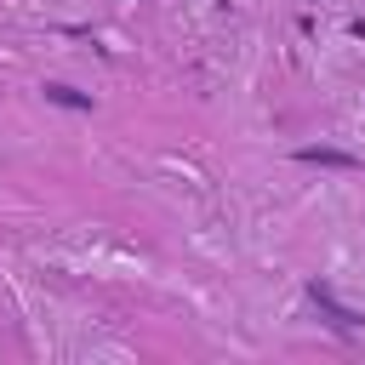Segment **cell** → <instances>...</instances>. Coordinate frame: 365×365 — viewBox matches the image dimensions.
<instances>
[{"label": "cell", "instance_id": "3957f363", "mask_svg": "<svg viewBox=\"0 0 365 365\" xmlns=\"http://www.w3.org/2000/svg\"><path fill=\"white\" fill-rule=\"evenodd\" d=\"M46 97H51V103H63V108H86V97H80L74 86H46Z\"/></svg>", "mask_w": 365, "mask_h": 365}, {"label": "cell", "instance_id": "7a4b0ae2", "mask_svg": "<svg viewBox=\"0 0 365 365\" xmlns=\"http://www.w3.org/2000/svg\"><path fill=\"white\" fill-rule=\"evenodd\" d=\"M308 297H314V302L331 314V325H336V331H354V325H359V314H354V308H342V302H336L325 285H308Z\"/></svg>", "mask_w": 365, "mask_h": 365}, {"label": "cell", "instance_id": "6da1fadb", "mask_svg": "<svg viewBox=\"0 0 365 365\" xmlns=\"http://www.w3.org/2000/svg\"><path fill=\"white\" fill-rule=\"evenodd\" d=\"M297 160L302 165H331V171H359V160L342 154V148H297Z\"/></svg>", "mask_w": 365, "mask_h": 365}]
</instances>
